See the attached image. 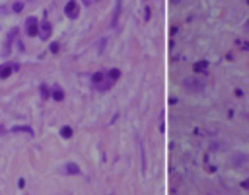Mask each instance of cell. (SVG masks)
<instances>
[{
    "mask_svg": "<svg viewBox=\"0 0 249 195\" xmlns=\"http://www.w3.org/2000/svg\"><path fill=\"white\" fill-rule=\"evenodd\" d=\"M39 26H41V21L37 18H27V21H25V31H27V35H31V37L39 35Z\"/></svg>",
    "mask_w": 249,
    "mask_h": 195,
    "instance_id": "cell-2",
    "label": "cell"
},
{
    "mask_svg": "<svg viewBox=\"0 0 249 195\" xmlns=\"http://www.w3.org/2000/svg\"><path fill=\"white\" fill-rule=\"evenodd\" d=\"M119 16H121V2H117V8H115V14H113V27L117 26V21H119Z\"/></svg>",
    "mask_w": 249,
    "mask_h": 195,
    "instance_id": "cell-9",
    "label": "cell"
},
{
    "mask_svg": "<svg viewBox=\"0 0 249 195\" xmlns=\"http://www.w3.org/2000/svg\"><path fill=\"white\" fill-rule=\"evenodd\" d=\"M64 172H66L68 176H78L80 174V166L74 164V162H68L66 166H64Z\"/></svg>",
    "mask_w": 249,
    "mask_h": 195,
    "instance_id": "cell-6",
    "label": "cell"
},
{
    "mask_svg": "<svg viewBox=\"0 0 249 195\" xmlns=\"http://www.w3.org/2000/svg\"><path fill=\"white\" fill-rule=\"evenodd\" d=\"M206 67H208V63H206V61H199V63H195V70H197V72H204V70H206Z\"/></svg>",
    "mask_w": 249,
    "mask_h": 195,
    "instance_id": "cell-10",
    "label": "cell"
},
{
    "mask_svg": "<svg viewBox=\"0 0 249 195\" xmlns=\"http://www.w3.org/2000/svg\"><path fill=\"white\" fill-rule=\"evenodd\" d=\"M24 10V2H16L14 4V12H21Z\"/></svg>",
    "mask_w": 249,
    "mask_h": 195,
    "instance_id": "cell-13",
    "label": "cell"
},
{
    "mask_svg": "<svg viewBox=\"0 0 249 195\" xmlns=\"http://www.w3.org/2000/svg\"><path fill=\"white\" fill-rule=\"evenodd\" d=\"M92 82L96 86H101V82H105V74L103 72H96V74L92 76Z\"/></svg>",
    "mask_w": 249,
    "mask_h": 195,
    "instance_id": "cell-7",
    "label": "cell"
},
{
    "mask_svg": "<svg viewBox=\"0 0 249 195\" xmlns=\"http://www.w3.org/2000/svg\"><path fill=\"white\" fill-rule=\"evenodd\" d=\"M39 35H41V39H49V35H51V24H49L47 20L41 21V26H39Z\"/></svg>",
    "mask_w": 249,
    "mask_h": 195,
    "instance_id": "cell-4",
    "label": "cell"
},
{
    "mask_svg": "<svg viewBox=\"0 0 249 195\" xmlns=\"http://www.w3.org/2000/svg\"><path fill=\"white\" fill-rule=\"evenodd\" d=\"M64 14L70 18V20H76L80 16V6L76 0H70V2H66V6H64Z\"/></svg>",
    "mask_w": 249,
    "mask_h": 195,
    "instance_id": "cell-3",
    "label": "cell"
},
{
    "mask_svg": "<svg viewBox=\"0 0 249 195\" xmlns=\"http://www.w3.org/2000/svg\"><path fill=\"white\" fill-rule=\"evenodd\" d=\"M51 51H53V53L58 51V45H57V43H53V45H51Z\"/></svg>",
    "mask_w": 249,
    "mask_h": 195,
    "instance_id": "cell-14",
    "label": "cell"
},
{
    "mask_svg": "<svg viewBox=\"0 0 249 195\" xmlns=\"http://www.w3.org/2000/svg\"><path fill=\"white\" fill-rule=\"evenodd\" d=\"M61 135L64 137V139H68V137H72V129L66 125V127H62V131H61Z\"/></svg>",
    "mask_w": 249,
    "mask_h": 195,
    "instance_id": "cell-12",
    "label": "cell"
},
{
    "mask_svg": "<svg viewBox=\"0 0 249 195\" xmlns=\"http://www.w3.org/2000/svg\"><path fill=\"white\" fill-rule=\"evenodd\" d=\"M245 27H247V31H249V20H247V24H245Z\"/></svg>",
    "mask_w": 249,
    "mask_h": 195,
    "instance_id": "cell-15",
    "label": "cell"
},
{
    "mask_svg": "<svg viewBox=\"0 0 249 195\" xmlns=\"http://www.w3.org/2000/svg\"><path fill=\"white\" fill-rule=\"evenodd\" d=\"M53 98L57 100V102H62V100H64V94H62V90L58 88V86H55V88H53Z\"/></svg>",
    "mask_w": 249,
    "mask_h": 195,
    "instance_id": "cell-8",
    "label": "cell"
},
{
    "mask_svg": "<svg viewBox=\"0 0 249 195\" xmlns=\"http://www.w3.org/2000/svg\"><path fill=\"white\" fill-rule=\"evenodd\" d=\"M14 68H18V64H0V78H8Z\"/></svg>",
    "mask_w": 249,
    "mask_h": 195,
    "instance_id": "cell-5",
    "label": "cell"
},
{
    "mask_svg": "<svg viewBox=\"0 0 249 195\" xmlns=\"http://www.w3.org/2000/svg\"><path fill=\"white\" fill-rule=\"evenodd\" d=\"M173 2H179V0H173Z\"/></svg>",
    "mask_w": 249,
    "mask_h": 195,
    "instance_id": "cell-16",
    "label": "cell"
},
{
    "mask_svg": "<svg viewBox=\"0 0 249 195\" xmlns=\"http://www.w3.org/2000/svg\"><path fill=\"white\" fill-rule=\"evenodd\" d=\"M183 88H185L187 92L195 94V92H202L204 84L201 80H197V78H185V80H183Z\"/></svg>",
    "mask_w": 249,
    "mask_h": 195,
    "instance_id": "cell-1",
    "label": "cell"
},
{
    "mask_svg": "<svg viewBox=\"0 0 249 195\" xmlns=\"http://www.w3.org/2000/svg\"><path fill=\"white\" fill-rule=\"evenodd\" d=\"M107 76H109V80H113V82H117V78L121 76V72L117 70V68H111V70H109V74H107Z\"/></svg>",
    "mask_w": 249,
    "mask_h": 195,
    "instance_id": "cell-11",
    "label": "cell"
}]
</instances>
